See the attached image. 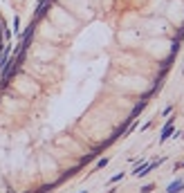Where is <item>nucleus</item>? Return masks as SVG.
Here are the masks:
<instances>
[{
  "label": "nucleus",
  "instance_id": "f257e3e1",
  "mask_svg": "<svg viewBox=\"0 0 184 193\" xmlns=\"http://www.w3.org/2000/svg\"><path fill=\"white\" fill-rule=\"evenodd\" d=\"M184 34V0H45L0 83V193H34L106 144Z\"/></svg>",
  "mask_w": 184,
  "mask_h": 193
},
{
  "label": "nucleus",
  "instance_id": "f03ea898",
  "mask_svg": "<svg viewBox=\"0 0 184 193\" xmlns=\"http://www.w3.org/2000/svg\"><path fill=\"white\" fill-rule=\"evenodd\" d=\"M2 52H5V34H2V22H0V61H2Z\"/></svg>",
  "mask_w": 184,
  "mask_h": 193
}]
</instances>
